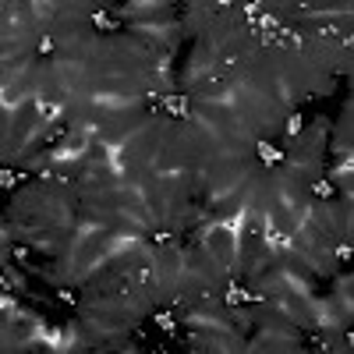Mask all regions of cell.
Listing matches in <instances>:
<instances>
[{"mask_svg":"<svg viewBox=\"0 0 354 354\" xmlns=\"http://www.w3.org/2000/svg\"><path fill=\"white\" fill-rule=\"evenodd\" d=\"M163 110H167L170 117L184 121V117L192 114V99H188V96H181V92H174V96H163Z\"/></svg>","mask_w":354,"mask_h":354,"instance_id":"1","label":"cell"},{"mask_svg":"<svg viewBox=\"0 0 354 354\" xmlns=\"http://www.w3.org/2000/svg\"><path fill=\"white\" fill-rule=\"evenodd\" d=\"M92 29H96V32H121V29H124V21H121V18H114L110 11H96V14H92Z\"/></svg>","mask_w":354,"mask_h":354,"instance_id":"2","label":"cell"},{"mask_svg":"<svg viewBox=\"0 0 354 354\" xmlns=\"http://www.w3.org/2000/svg\"><path fill=\"white\" fill-rule=\"evenodd\" d=\"M259 156H262L266 167H277V163H280V149L269 145V142H259Z\"/></svg>","mask_w":354,"mask_h":354,"instance_id":"3","label":"cell"},{"mask_svg":"<svg viewBox=\"0 0 354 354\" xmlns=\"http://www.w3.org/2000/svg\"><path fill=\"white\" fill-rule=\"evenodd\" d=\"M312 195H315V199H333L337 188H333L330 181H315V184H312Z\"/></svg>","mask_w":354,"mask_h":354,"instance_id":"4","label":"cell"},{"mask_svg":"<svg viewBox=\"0 0 354 354\" xmlns=\"http://www.w3.org/2000/svg\"><path fill=\"white\" fill-rule=\"evenodd\" d=\"M53 50H57V43H53V39H50V36H43V39H39V43H36V53H39V57H50V53H53Z\"/></svg>","mask_w":354,"mask_h":354,"instance_id":"5","label":"cell"},{"mask_svg":"<svg viewBox=\"0 0 354 354\" xmlns=\"http://www.w3.org/2000/svg\"><path fill=\"white\" fill-rule=\"evenodd\" d=\"M57 297H61L64 305H71V308L78 305V290H71V287H61V290H57Z\"/></svg>","mask_w":354,"mask_h":354,"instance_id":"6","label":"cell"},{"mask_svg":"<svg viewBox=\"0 0 354 354\" xmlns=\"http://www.w3.org/2000/svg\"><path fill=\"white\" fill-rule=\"evenodd\" d=\"M156 326L167 330V333H174V319H170V312H156Z\"/></svg>","mask_w":354,"mask_h":354,"instance_id":"7","label":"cell"},{"mask_svg":"<svg viewBox=\"0 0 354 354\" xmlns=\"http://www.w3.org/2000/svg\"><path fill=\"white\" fill-rule=\"evenodd\" d=\"M308 347H315V351H330V340L319 337V333H308Z\"/></svg>","mask_w":354,"mask_h":354,"instance_id":"8","label":"cell"},{"mask_svg":"<svg viewBox=\"0 0 354 354\" xmlns=\"http://www.w3.org/2000/svg\"><path fill=\"white\" fill-rule=\"evenodd\" d=\"M337 259L340 262H354V244H337Z\"/></svg>","mask_w":354,"mask_h":354,"instance_id":"9","label":"cell"},{"mask_svg":"<svg viewBox=\"0 0 354 354\" xmlns=\"http://www.w3.org/2000/svg\"><path fill=\"white\" fill-rule=\"evenodd\" d=\"M170 241H174V234H170V230H152V244H163V248H167Z\"/></svg>","mask_w":354,"mask_h":354,"instance_id":"10","label":"cell"},{"mask_svg":"<svg viewBox=\"0 0 354 354\" xmlns=\"http://www.w3.org/2000/svg\"><path fill=\"white\" fill-rule=\"evenodd\" d=\"M287 128H290V135H297V131H301V117H290Z\"/></svg>","mask_w":354,"mask_h":354,"instance_id":"11","label":"cell"},{"mask_svg":"<svg viewBox=\"0 0 354 354\" xmlns=\"http://www.w3.org/2000/svg\"><path fill=\"white\" fill-rule=\"evenodd\" d=\"M14 259H29V248L25 244H14Z\"/></svg>","mask_w":354,"mask_h":354,"instance_id":"12","label":"cell"},{"mask_svg":"<svg viewBox=\"0 0 354 354\" xmlns=\"http://www.w3.org/2000/svg\"><path fill=\"white\" fill-rule=\"evenodd\" d=\"M347 344H351V347H354V330H347Z\"/></svg>","mask_w":354,"mask_h":354,"instance_id":"13","label":"cell"},{"mask_svg":"<svg viewBox=\"0 0 354 354\" xmlns=\"http://www.w3.org/2000/svg\"><path fill=\"white\" fill-rule=\"evenodd\" d=\"M347 46H354V36H351V39H347Z\"/></svg>","mask_w":354,"mask_h":354,"instance_id":"14","label":"cell"}]
</instances>
